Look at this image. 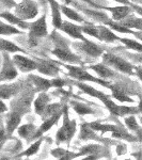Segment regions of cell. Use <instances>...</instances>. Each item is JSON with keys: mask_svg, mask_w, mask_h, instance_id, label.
<instances>
[{"mask_svg": "<svg viewBox=\"0 0 142 160\" xmlns=\"http://www.w3.org/2000/svg\"><path fill=\"white\" fill-rule=\"evenodd\" d=\"M113 1H117V2H119V3H122V4H127V6H130L129 0H113Z\"/></svg>", "mask_w": 142, "mask_h": 160, "instance_id": "b9f144b4", "label": "cell"}, {"mask_svg": "<svg viewBox=\"0 0 142 160\" xmlns=\"http://www.w3.org/2000/svg\"><path fill=\"white\" fill-rule=\"evenodd\" d=\"M125 124L130 130H138L139 129V125H138V123H137V120L133 114L128 118H125Z\"/></svg>", "mask_w": 142, "mask_h": 160, "instance_id": "e575fe53", "label": "cell"}, {"mask_svg": "<svg viewBox=\"0 0 142 160\" xmlns=\"http://www.w3.org/2000/svg\"><path fill=\"white\" fill-rule=\"evenodd\" d=\"M37 69L41 74L46 76L55 77L59 74V68L53 61H45V60H37Z\"/></svg>", "mask_w": 142, "mask_h": 160, "instance_id": "5bb4252c", "label": "cell"}, {"mask_svg": "<svg viewBox=\"0 0 142 160\" xmlns=\"http://www.w3.org/2000/svg\"><path fill=\"white\" fill-rule=\"evenodd\" d=\"M14 14L23 20L33 19L38 14V7L33 0H22L15 6Z\"/></svg>", "mask_w": 142, "mask_h": 160, "instance_id": "5b68a950", "label": "cell"}, {"mask_svg": "<svg viewBox=\"0 0 142 160\" xmlns=\"http://www.w3.org/2000/svg\"><path fill=\"white\" fill-rule=\"evenodd\" d=\"M138 109H139V112H141V113H142V99H140V102H139Z\"/></svg>", "mask_w": 142, "mask_h": 160, "instance_id": "bcb514c9", "label": "cell"}, {"mask_svg": "<svg viewBox=\"0 0 142 160\" xmlns=\"http://www.w3.org/2000/svg\"><path fill=\"white\" fill-rule=\"evenodd\" d=\"M30 78L32 79L35 88H38V90L41 92H46L50 87H53L51 86L50 80L44 79V78H42V77L35 76V75H30Z\"/></svg>", "mask_w": 142, "mask_h": 160, "instance_id": "d4e9b609", "label": "cell"}, {"mask_svg": "<svg viewBox=\"0 0 142 160\" xmlns=\"http://www.w3.org/2000/svg\"><path fill=\"white\" fill-rule=\"evenodd\" d=\"M60 29L62 31H64L65 33H68L69 37L74 38H77V40H80V41L86 40V38L82 35V27H80V26L72 24L69 22H62Z\"/></svg>", "mask_w": 142, "mask_h": 160, "instance_id": "9a60e30c", "label": "cell"}, {"mask_svg": "<svg viewBox=\"0 0 142 160\" xmlns=\"http://www.w3.org/2000/svg\"><path fill=\"white\" fill-rule=\"evenodd\" d=\"M89 124H84L81 126V133H80V138L88 140V139H96V136L94 133V130L92 129L90 126H88Z\"/></svg>", "mask_w": 142, "mask_h": 160, "instance_id": "1f68e13d", "label": "cell"}, {"mask_svg": "<svg viewBox=\"0 0 142 160\" xmlns=\"http://www.w3.org/2000/svg\"><path fill=\"white\" fill-rule=\"evenodd\" d=\"M29 42L30 44H35L38 38H44L47 35V25H46V15L44 14L41 18L33 22H29Z\"/></svg>", "mask_w": 142, "mask_h": 160, "instance_id": "8992f818", "label": "cell"}, {"mask_svg": "<svg viewBox=\"0 0 142 160\" xmlns=\"http://www.w3.org/2000/svg\"><path fill=\"white\" fill-rule=\"evenodd\" d=\"M53 155L56 157V158H60V159H71V157H68V155H74V154L68 153V152L64 151V149L57 148V149H55V151H53Z\"/></svg>", "mask_w": 142, "mask_h": 160, "instance_id": "d590c367", "label": "cell"}, {"mask_svg": "<svg viewBox=\"0 0 142 160\" xmlns=\"http://www.w3.org/2000/svg\"><path fill=\"white\" fill-rule=\"evenodd\" d=\"M42 142H43V138H40L38 141H35L33 144H31L30 148H28L27 151H25L23 154H20V156L29 157V156H32V155H34L38 151V149H40V146H41V144H42Z\"/></svg>", "mask_w": 142, "mask_h": 160, "instance_id": "d6a6232c", "label": "cell"}, {"mask_svg": "<svg viewBox=\"0 0 142 160\" xmlns=\"http://www.w3.org/2000/svg\"><path fill=\"white\" fill-rule=\"evenodd\" d=\"M109 89H111V91H112V97L114 99L119 100V102H131V104H133V102H135V100H134L133 98H130L129 96H127V94H126V93L124 92L120 87L111 86Z\"/></svg>", "mask_w": 142, "mask_h": 160, "instance_id": "603a6c76", "label": "cell"}, {"mask_svg": "<svg viewBox=\"0 0 142 160\" xmlns=\"http://www.w3.org/2000/svg\"><path fill=\"white\" fill-rule=\"evenodd\" d=\"M63 1H65L66 3H69V2H71V0H63Z\"/></svg>", "mask_w": 142, "mask_h": 160, "instance_id": "7dc6e473", "label": "cell"}, {"mask_svg": "<svg viewBox=\"0 0 142 160\" xmlns=\"http://www.w3.org/2000/svg\"><path fill=\"white\" fill-rule=\"evenodd\" d=\"M8 111V107L4 105V102H2V99H0V113H3Z\"/></svg>", "mask_w": 142, "mask_h": 160, "instance_id": "ab89813d", "label": "cell"}, {"mask_svg": "<svg viewBox=\"0 0 142 160\" xmlns=\"http://www.w3.org/2000/svg\"><path fill=\"white\" fill-rule=\"evenodd\" d=\"M130 2L135 4H139V6H142V0H129Z\"/></svg>", "mask_w": 142, "mask_h": 160, "instance_id": "f6af8a7d", "label": "cell"}, {"mask_svg": "<svg viewBox=\"0 0 142 160\" xmlns=\"http://www.w3.org/2000/svg\"><path fill=\"white\" fill-rule=\"evenodd\" d=\"M49 100H50L49 96H48L45 92H41L40 94H38V96L35 98L34 102H33L35 112H37L38 114L42 115L43 112L46 109V107L48 106V102H49Z\"/></svg>", "mask_w": 142, "mask_h": 160, "instance_id": "d6986e66", "label": "cell"}, {"mask_svg": "<svg viewBox=\"0 0 142 160\" xmlns=\"http://www.w3.org/2000/svg\"><path fill=\"white\" fill-rule=\"evenodd\" d=\"M34 130H37V128L33 124H25V125L20 126L18 128V135L25 139L32 138Z\"/></svg>", "mask_w": 142, "mask_h": 160, "instance_id": "f546056e", "label": "cell"}, {"mask_svg": "<svg viewBox=\"0 0 142 160\" xmlns=\"http://www.w3.org/2000/svg\"><path fill=\"white\" fill-rule=\"evenodd\" d=\"M63 114V111H61V110H59V111H57L56 113H53V115H50L49 118H47L45 120V122H44L42 125H41V127L38 128L37 132L34 133V135L32 136V138L31 139H33V138H38V137H41L43 135V133H45L46 131H48L50 129L51 127H53V125L57 123V121L60 118L61 115Z\"/></svg>", "mask_w": 142, "mask_h": 160, "instance_id": "4fadbf2b", "label": "cell"}, {"mask_svg": "<svg viewBox=\"0 0 142 160\" xmlns=\"http://www.w3.org/2000/svg\"><path fill=\"white\" fill-rule=\"evenodd\" d=\"M82 32H84L86 34L92 35V37H94L99 40V28H97V26H93L92 24H87V25L82 26Z\"/></svg>", "mask_w": 142, "mask_h": 160, "instance_id": "836d02e7", "label": "cell"}, {"mask_svg": "<svg viewBox=\"0 0 142 160\" xmlns=\"http://www.w3.org/2000/svg\"><path fill=\"white\" fill-rule=\"evenodd\" d=\"M20 89H22L20 82L0 86V99H9L13 96H16V94L20 91Z\"/></svg>", "mask_w": 142, "mask_h": 160, "instance_id": "2e32d148", "label": "cell"}, {"mask_svg": "<svg viewBox=\"0 0 142 160\" xmlns=\"http://www.w3.org/2000/svg\"><path fill=\"white\" fill-rule=\"evenodd\" d=\"M13 62H14L15 66L19 69V71L24 72V73H29V72L37 69V61L31 60V59L27 58V57L20 56V55H14L12 58Z\"/></svg>", "mask_w": 142, "mask_h": 160, "instance_id": "30bf717a", "label": "cell"}, {"mask_svg": "<svg viewBox=\"0 0 142 160\" xmlns=\"http://www.w3.org/2000/svg\"><path fill=\"white\" fill-rule=\"evenodd\" d=\"M0 18L6 19L10 24L16 25L20 28H23V29H28V27H29V22H26L25 20L20 19L19 17H17L15 14H12V13L9 11L1 13V14H0Z\"/></svg>", "mask_w": 142, "mask_h": 160, "instance_id": "44dd1931", "label": "cell"}, {"mask_svg": "<svg viewBox=\"0 0 142 160\" xmlns=\"http://www.w3.org/2000/svg\"><path fill=\"white\" fill-rule=\"evenodd\" d=\"M99 28V41L106 43H113L115 41H119V37H117V34L112 32L111 29L107 28L106 26H97Z\"/></svg>", "mask_w": 142, "mask_h": 160, "instance_id": "ffe728a7", "label": "cell"}, {"mask_svg": "<svg viewBox=\"0 0 142 160\" xmlns=\"http://www.w3.org/2000/svg\"><path fill=\"white\" fill-rule=\"evenodd\" d=\"M22 31L16 29L13 26L0 22V35H12V34H20Z\"/></svg>", "mask_w": 142, "mask_h": 160, "instance_id": "4dcf8cb0", "label": "cell"}, {"mask_svg": "<svg viewBox=\"0 0 142 160\" xmlns=\"http://www.w3.org/2000/svg\"><path fill=\"white\" fill-rule=\"evenodd\" d=\"M0 50L4 51V52H24L26 53V50L23 48L18 47L17 45H15L14 43L10 42L4 38H0Z\"/></svg>", "mask_w": 142, "mask_h": 160, "instance_id": "cb8c5ba5", "label": "cell"}, {"mask_svg": "<svg viewBox=\"0 0 142 160\" xmlns=\"http://www.w3.org/2000/svg\"><path fill=\"white\" fill-rule=\"evenodd\" d=\"M51 52H53V55H55L57 58L60 59V60L68 62V63H71V64H73V63L80 64L81 63L80 58H79L78 56L75 55V53L72 52V51L69 50V48L63 42H59L57 44L56 48L53 49Z\"/></svg>", "mask_w": 142, "mask_h": 160, "instance_id": "52a82bcc", "label": "cell"}, {"mask_svg": "<svg viewBox=\"0 0 142 160\" xmlns=\"http://www.w3.org/2000/svg\"><path fill=\"white\" fill-rule=\"evenodd\" d=\"M134 59H136L137 61H139L140 63H142V55H137V56H133Z\"/></svg>", "mask_w": 142, "mask_h": 160, "instance_id": "ee69618b", "label": "cell"}, {"mask_svg": "<svg viewBox=\"0 0 142 160\" xmlns=\"http://www.w3.org/2000/svg\"><path fill=\"white\" fill-rule=\"evenodd\" d=\"M90 68L93 69L100 78H104V79H108V78H112L114 76V73L113 71H111L108 65H106L105 63H99V64H95V65H91Z\"/></svg>", "mask_w": 142, "mask_h": 160, "instance_id": "7402d4cb", "label": "cell"}, {"mask_svg": "<svg viewBox=\"0 0 142 160\" xmlns=\"http://www.w3.org/2000/svg\"><path fill=\"white\" fill-rule=\"evenodd\" d=\"M84 1H87V2H90V3H91V1H90V0H84Z\"/></svg>", "mask_w": 142, "mask_h": 160, "instance_id": "c3c4849f", "label": "cell"}, {"mask_svg": "<svg viewBox=\"0 0 142 160\" xmlns=\"http://www.w3.org/2000/svg\"><path fill=\"white\" fill-rule=\"evenodd\" d=\"M48 2L50 4L51 14H53V24L55 26V28L60 29L62 22H63L61 18V6L56 0H48Z\"/></svg>", "mask_w": 142, "mask_h": 160, "instance_id": "e0dca14e", "label": "cell"}, {"mask_svg": "<svg viewBox=\"0 0 142 160\" xmlns=\"http://www.w3.org/2000/svg\"><path fill=\"white\" fill-rule=\"evenodd\" d=\"M118 22L130 29H136V31H142V17H136L135 15L129 14Z\"/></svg>", "mask_w": 142, "mask_h": 160, "instance_id": "ac0fdd59", "label": "cell"}, {"mask_svg": "<svg viewBox=\"0 0 142 160\" xmlns=\"http://www.w3.org/2000/svg\"><path fill=\"white\" fill-rule=\"evenodd\" d=\"M135 37L138 38V40H140L142 42V31H136L135 33Z\"/></svg>", "mask_w": 142, "mask_h": 160, "instance_id": "7bdbcfd3", "label": "cell"}, {"mask_svg": "<svg viewBox=\"0 0 142 160\" xmlns=\"http://www.w3.org/2000/svg\"><path fill=\"white\" fill-rule=\"evenodd\" d=\"M66 69L68 71V76L73 77L74 79H77L79 81H91L95 82V83L102 84L103 87H107L110 88L111 84L110 82H107L104 79H99L96 77H94L93 75L90 73H88L84 68H80V66H76V65H71V64H62Z\"/></svg>", "mask_w": 142, "mask_h": 160, "instance_id": "7a4b0ae2", "label": "cell"}, {"mask_svg": "<svg viewBox=\"0 0 142 160\" xmlns=\"http://www.w3.org/2000/svg\"><path fill=\"white\" fill-rule=\"evenodd\" d=\"M1 1H7V0H1Z\"/></svg>", "mask_w": 142, "mask_h": 160, "instance_id": "681fc988", "label": "cell"}, {"mask_svg": "<svg viewBox=\"0 0 142 160\" xmlns=\"http://www.w3.org/2000/svg\"><path fill=\"white\" fill-rule=\"evenodd\" d=\"M72 106L75 109L77 113L79 115H84V114H93L94 113V110L92 109L91 107H89L88 105H84V104H81V102H72Z\"/></svg>", "mask_w": 142, "mask_h": 160, "instance_id": "f1b7e54d", "label": "cell"}, {"mask_svg": "<svg viewBox=\"0 0 142 160\" xmlns=\"http://www.w3.org/2000/svg\"><path fill=\"white\" fill-rule=\"evenodd\" d=\"M61 12L63 13L64 15L68 17L69 19L74 20V22H84V19L81 15H79L78 13L76 11H74L73 9H69L66 6H61Z\"/></svg>", "mask_w": 142, "mask_h": 160, "instance_id": "83f0119b", "label": "cell"}, {"mask_svg": "<svg viewBox=\"0 0 142 160\" xmlns=\"http://www.w3.org/2000/svg\"><path fill=\"white\" fill-rule=\"evenodd\" d=\"M103 61L106 65L111 66V68H115L117 71L121 72V73L127 74V75H134L135 72V66L133 65L129 62L124 60L123 58L119 57L114 53H104L103 55Z\"/></svg>", "mask_w": 142, "mask_h": 160, "instance_id": "277c9868", "label": "cell"}, {"mask_svg": "<svg viewBox=\"0 0 142 160\" xmlns=\"http://www.w3.org/2000/svg\"><path fill=\"white\" fill-rule=\"evenodd\" d=\"M135 71H136L137 76H138L139 79L142 81V68L141 66H137V68H135Z\"/></svg>", "mask_w": 142, "mask_h": 160, "instance_id": "f35d334b", "label": "cell"}, {"mask_svg": "<svg viewBox=\"0 0 142 160\" xmlns=\"http://www.w3.org/2000/svg\"><path fill=\"white\" fill-rule=\"evenodd\" d=\"M130 7L133 8V10L137 14H139L142 17V6H139V4H135V3H133V2H130Z\"/></svg>", "mask_w": 142, "mask_h": 160, "instance_id": "74e56055", "label": "cell"}, {"mask_svg": "<svg viewBox=\"0 0 142 160\" xmlns=\"http://www.w3.org/2000/svg\"><path fill=\"white\" fill-rule=\"evenodd\" d=\"M65 84H68V81L66 80H63L61 78H56L51 80V86L56 87V88H63Z\"/></svg>", "mask_w": 142, "mask_h": 160, "instance_id": "8d00e7d4", "label": "cell"}, {"mask_svg": "<svg viewBox=\"0 0 142 160\" xmlns=\"http://www.w3.org/2000/svg\"><path fill=\"white\" fill-rule=\"evenodd\" d=\"M76 84H77V87L81 90V91H84V93H87V94H89V95H91V96H93V97H96V98H99V100H102V102L105 104L106 107L108 108V110L110 111V113H111V114L119 115V117H120L121 106L115 105L114 102L111 100V98H110V96L104 94V93L99 91V90L94 89V88L88 86V84L84 83V82H77Z\"/></svg>", "mask_w": 142, "mask_h": 160, "instance_id": "6da1fadb", "label": "cell"}, {"mask_svg": "<svg viewBox=\"0 0 142 160\" xmlns=\"http://www.w3.org/2000/svg\"><path fill=\"white\" fill-rule=\"evenodd\" d=\"M119 41L125 45V47L129 48L131 50L138 51V52H142V42H138L136 40H131V38H119Z\"/></svg>", "mask_w": 142, "mask_h": 160, "instance_id": "4316f807", "label": "cell"}, {"mask_svg": "<svg viewBox=\"0 0 142 160\" xmlns=\"http://www.w3.org/2000/svg\"><path fill=\"white\" fill-rule=\"evenodd\" d=\"M22 117L23 114L17 111H12V112L8 113L6 117V131L8 137L11 136L16 128L18 127V125L20 124V121H22Z\"/></svg>", "mask_w": 142, "mask_h": 160, "instance_id": "8fae6325", "label": "cell"}, {"mask_svg": "<svg viewBox=\"0 0 142 160\" xmlns=\"http://www.w3.org/2000/svg\"><path fill=\"white\" fill-rule=\"evenodd\" d=\"M17 77V69L15 66L14 62L11 60L9 53H3V64H2V68L0 72V81H4V80H13Z\"/></svg>", "mask_w": 142, "mask_h": 160, "instance_id": "ba28073f", "label": "cell"}, {"mask_svg": "<svg viewBox=\"0 0 142 160\" xmlns=\"http://www.w3.org/2000/svg\"><path fill=\"white\" fill-rule=\"evenodd\" d=\"M103 9L108 10V11L111 12L112 20H114V22H120V20L124 19L126 16L131 14V12L134 11L133 8L130 6H127V4H123V6L113 7V8H103Z\"/></svg>", "mask_w": 142, "mask_h": 160, "instance_id": "7c38bea8", "label": "cell"}, {"mask_svg": "<svg viewBox=\"0 0 142 160\" xmlns=\"http://www.w3.org/2000/svg\"><path fill=\"white\" fill-rule=\"evenodd\" d=\"M6 135H7V131L4 130L3 128L0 127V143H1V142L4 140V137H6Z\"/></svg>", "mask_w": 142, "mask_h": 160, "instance_id": "60d3db41", "label": "cell"}, {"mask_svg": "<svg viewBox=\"0 0 142 160\" xmlns=\"http://www.w3.org/2000/svg\"><path fill=\"white\" fill-rule=\"evenodd\" d=\"M75 47L78 50L82 51V52L87 53L88 56L93 57V58H99L102 55H104V48L100 47L97 44L91 42L88 38L82 41V43H77L75 44Z\"/></svg>", "mask_w": 142, "mask_h": 160, "instance_id": "9c48e42d", "label": "cell"}, {"mask_svg": "<svg viewBox=\"0 0 142 160\" xmlns=\"http://www.w3.org/2000/svg\"><path fill=\"white\" fill-rule=\"evenodd\" d=\"M105 25L108 26L111 30L118 31L120 33H126V34H133L135 35L136 31L131 30L130 28H127L125 26H122L121 24H119L118 22H114V20H105Z\"/></svg>", "mask_w": 142, "mask_h": 160, "instance_id": "484cf974", "label": "cell"}, {"mask_svg": "<svg viewBox=\"0 0 142 160\" xmlns=\"http://www.w3.org/2000/svg\"><path fill=\"white\" fill-rule=\"evenodd\" d=\"M76 121L69 120L68 108H64L63 110V124L61 128L57 132V143L60 144L63 142H69L76 132Z\"/></svg>", "mask_w": 142, "mask_h": 160, "instance_id": "3957f363", "label": "cell"}]
</instances>
